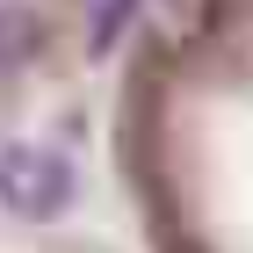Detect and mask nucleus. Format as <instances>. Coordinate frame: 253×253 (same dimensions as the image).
<instances>
[{"label":"nucleus","mask_w":253,"mask_h":253,"mask_svg":"<svg viewBox=\"0 0 253 253\" xmlns=\"http://www.w3.org/2000/svg\"><path fill=\"white\" fill-rule=\"evenodd\" d=\"M130 7H137V0H109V7H94V22H87V43H94V51H109V43H116V29L130 22Z\"/></svg>","instance_id":"obj_3"},{"label":"nucleus","mask_w":253,"mask_h":253,"mask_svg":"<svg viewBox=\"0 0 253 253\" xmlns=\"http://www.w3.org/2000/svg\"><path fill=\"white\" fill-rule=\"evenodd\" d=\"M0 210L22 217V224L65 217V210H73V167H65V152L7 145V152H0Z\"/></svg>","instance_id":"obj_1"},{"label":"nucleus","mask_w":253,"mask_h":253,"mask_svg":"<svg viewBox=\"0 0 253 253\" xmlns=\"http://www.w3.org/2000/svg\"><path fill=\"white\" fill-rule=\"evenodd\" d=\"M37 15H29V0H0V73H22V65L37 58Z\"/></svg>","instance_id":"obj_2"}]
</instances>
